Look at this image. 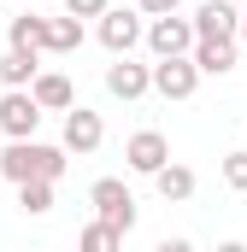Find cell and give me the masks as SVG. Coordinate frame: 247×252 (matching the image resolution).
I'll return each mask as SVG.
<instances>
[{
    "label": "cell",
    "instance_id": "9",
    "mask_svg": "<svg viewBox=\"0 0 247 252\" xmlns=\"http://www.w3.org/2000/svg\"><path fill=\"white\" fill-rule=\"evenodd\" d=\"M153 88L165 100H188L200 88V64L194 59H153Z\"/></svg>",
    "mask_w": 247,
    "mask_h": 252
},
{
    "label": "cell",
    "instance_id": "12",
    "mask_svg": "<svg viewBox=\"0 0 247 252\" xmlns=\"http://www.w3.org/2000/svg\"><path fill=\"white\" fill-rule=\"evenodd\" d=\"M6 41H12L18 53H47V18H41V12H18V18L6 24Z\"/></svg>",
    "mask_w": 247,
    "mask_h": 252
},
{
    "label": "cell",
    "instance_id": "18",
    "mask_svg": "<svg viewBox=\"0 0 247 252\" xmlns=\"http://www.w3.org/2000/svg\"><path fill=\"white\" fill-rule=\"evenodd\" d=\"M18 205H24L30 217H47V211H53V182H24V188H18Z\"/></svg>",
    "mask_w": 247,
    "mask_h": 252
},
{
    "label": "cell",
    "instance_id": "20",
    "mask_svg": "<svg viewBox=\"0 0 247 252\" xmlns=\"http://www.w3.org/2000/svg\"><path fill=\"white\" fill-rule=\"evenodd\" d=\"M65 12H71V18H106L112 0H65Z\"/></svg>",
    "mask_w": 247,
    "mask_h": 252
},
{
    "label": "cell",
    "instance_id": "16",
    "mask_svg": "<svg viewBox=\"0 0 247 252\" xmlns=\"http://www.w3.org/2000/svg\"><path fill=\"white\" fill-rule=\"evenodd\" d=\"M153 188H159V199H171V205H177V199H194V170H188V164H165V170L153 176Z\"/></svg>",
    "mask_w": 247,
    "mask_h": 252
},
{
    "label": "cell",
    "instance_id": "2",
    "mask_svg": "<svg viewBox=\"0 0 247 252\" xmlns=\"http://www.w3.org/2000/svg\"><path fill=\"white\" fill-rule=\"evenodd\" d=\"M200 35H194V18H147V53L153 59H194Z\"/></svg>",
    "mask_w": 247,
    "mask_h": 252
},
{
    "label": "cell",
    "instance_id": "21",
    "mask_svg": "<svg viewBox=\"0 0 247 252\" xmlns=\"http://www.w3.org/2000/svg\"><path fill=\"white\" fill-rule=\"evenodd\" d=\"M177 6H183V0H135V12H141V18H171Z\"/></svg>",
    "mask_w": 247,
    "mask_h": 252
},
{
    "label": "cell",
    "instance_id": "6",
    "mask_svg": "<svg viewBox=\"0 0 247 252\" xmlns=\"http://www.w3.org/2000/svg\"><path fill=\"white\" fill-rule=\"evenodd\" d=\"M100 141H106L100 112H88V106H71V112H65V129H59V147H65V153L88 158V153H100Z\"/></svg>",
    "mask_w": 247,
    "mask_h": 252
},
{
    "label": "cell",
    "instance_id": "5",
    "mask_svg": "<svg viewBox=\"0 0 247 252\" xmlns=\"http://www.w3.org/2000/svg\"><path fill=\"white\" fill-rule=\"evenodd\" d=\"M36 129H41L36 94H30V88H6V94H0V135H6V141H36Z\"/></svg>",
    "mask_w": 247,
    "mask_h": 252
},
{
    "label": "cell",
    "instance_id": "3",
    "mask_svg": "<svg viewBox=\"0 0 247 252\" xmlns=\"http://www.w3.org/2000/svg\"><path fill=\"white\" fill-rule=\"evenodd\" d=\"M88 205H94V217H100V223H112L118 235L135 229V193L124 188V176H100V182L88 188Z\"/></svg>",
    "mask_w": 247,
    "mask_h": 252
},
{
    "label": "cell",
    "instance_id": "7",
    "mask_svg": "<svg viewBox=\"0 0 247 252\" xmlns=\"http://www.w3.org/2000/svg\"><path fill=\"white\" fill-rule=\"evenodd\" d=\"M124 164H129L135 176H159V170L171 164V141H165L159 129H135V135L124 141Z\"/></svg>",
    "mask_w": 247,
    "mask_h": 252
},
{
    "label": "cell",
    "instance_id": "11",
    "mask_svg": "<svg viewBox=\"0 0 247 252\" xmlns=\"http://www.w3.org/2000/svg\"><path fill=\"white\" fill-rule=\"evenodd\" d=\"M30 94H36V106H41V112H71V106H77V88H71V76H65V70H41Z\"/></svg>",
    "mask_w": 247,
    "mask_h": 252
},
{
    "label": "cell",
    "instance_id": "8",
    "mask_svg": "<svg viewBox=\"0 0 247 252\" xmlns=\"http://www.w3.org/2000/svg\"><path fill=\"white\" fill-rule=\"evenodd\" d=\"M194 35L200 41H242V6L236 0H200Z\"/></svg>",
    "mask_w": 247,
    "mask_h": 252
},
{
    "label": "cell",
    "instance_id": "22",
    "mask_svg": "<svg viewBox=\"0 0 247 252\" xmlns=\"http://www.w3.org/2000/svg\"><path fill=\"white\" fill-rule=\"evenodd\" d=\"M153 252H194V247H188L183 235H171V241H159V247H153Z\"/></svg>",
    "mask_w": 247,
    "mask_h": 252
},
{
    "label": "cell",
    "instance_id": "13",
    "mask_svg": "<svg viewBox=\"0 0 247 252\" xmlns=\"http://www.w3.org/2000/svg\"><path fill=\"white\" fill-rule=\"evenodd\" d=\"M36 76H41V53L6 47V59H0V82H6V88H36Z\"/></svg>",
    "mask_w": 247,
    "mask_h": 252
},
{
    "label": "cell",
    "instance_id": "10",
    "mask_svg": "<svg viewBox=\"0 0 247 252\" xmlns=\"http://www.w3.org/2000/svg\"><path fill=\"white\" fill-rule=\"evenodd\" d=\"M153 88V64H135V59H112L106 64V94L112 100H141Z\"/></svg>",
    "mask_w": 247,
    "mask_h": 252
},
{
    "label": "cell",
    "instance_id": "1",
    "mask_svg": "<svg viewBox=\"0 0 247 252\" xmlns=\"http://www.w3.org/2000/svg\"><path fill=\"white\" fill-rule=\"evenodd\" d=\"M65 164H71L65 147H47V141H6V153H0V176L12 188H24V182H59Z\"/></svg>",
    "mask_w": 247,
    "mask_h": 252
},
{
    "label": "cell",
    "instance_id": "4",
    "mask_svg": "<svg viewBox=\"0 0 247 252\" xmlns=\"http://www.w3.org/2000/svg\"><path fill=\"white\" fill-rule=\"evenodd\" d=\"M141 41H147V18H141L135 6H112V12L100 18V47H106L112 59H129Z\"/></svg>",
    "mask_w": 247,
    "mask_h": 252
},
{
    "label": "cell",
    "instance_id": "15",
    "mask_svg": "<svg viewBox=\"0 0 247 252\" xmlns=\"http://www.w3.org/2000/svg\"><path fill=\"white\" fill-rule=\"evenodd\" d=\"M77 47H82V18H71V12L47 18V53H77Z\"/></svg>",
    "mask_w": 247,
    "mask_h": 252
},
{
    "label": "cell",
    "instance_id": "25",
    "mask_svg": "<svg viewBox=\"0 0 247 252\" xmlns=\"http://www.w3.org/2000/svg\"><path fill=\"white\" fill-rule=\"evenodd\" d=\"M30 252H36V247H30Z\"/></svg>",
    "mask_w": 247,
    "mask_h": 252
},
{
    "label": "cell",
    "instance_id": "23",
    "mask_svg": "<svg viewBox=\"0 0 247 252\" xmlns=\"http://www.w3.org/2000/svg\"><path fill=\"white\" fill-rule=\"evenodd\" d=\"M218 252H247V241H224V247H218Z\"/></svg>",
    "mask_w": 247,
    "mask_h": 252
},
{
    "label": "cell",
    "instance_id": "17",
    "mask_svg": "<svg viewBox=\"0 0 247 252\" xmlns=\"http://www.w3.org/2000/svg\"><path fill=\"white\" fill-rule=\"evenodd\" d=\"M118 247H124V235L112 229V223H100V217L77 235V252H118Z\"/></svg>",
    "mask_w": 247,
    "mask_h": 252
},
{
    "label": "cell",
    "instance_id": "19",
    "mask_svg": "<svg viewBox=\"0 0 247 252\" xmlns=\"http://www.w3.org/2000/svg\"><path fill=\"white\" fill-rule=\"evenodd\" d=\"M224 188H236V193H247V147H236V153H224Z\"/></svg>",
    "mask_w": 247,
    "mask_h": 252
},
{
    "label": "cell",
    "instance_id": "24",
    "mask_svg": "<svg viewBox=\"0 0 247 252\" xmlns=\"http://www.w3.org/2000/svg\"><path fill=\"white\" fill-rule=\"evenodd\" d=\"M242 41H247V12H242Z\"/></svg>",
    "mask_w": 247,
    "mask_h": 252
},
{
    "label": "cell",
    "instance_id": "14",
    "mask_svg": "<svg viewBox=\"0 0 247 252\" xmlns=\"http://www.w3.org/2000/svg\"><path fill=\"white\" fill-rule=\"evenodd\" d=\"M194 64H200V76H230L236 70V41H200Z\"/></svg>",
    "mask_w": 247,
    "mask_h": 252
}]
</instances>
